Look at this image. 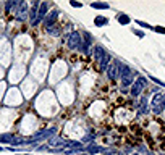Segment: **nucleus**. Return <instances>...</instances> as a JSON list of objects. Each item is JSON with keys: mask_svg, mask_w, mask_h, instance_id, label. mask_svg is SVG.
I'll return each mask as SVG.
<instances>
[{"mask_svg": "<svg viewBox=\"0 0 165 155\" xmlns=\"http://www.w3.org/2000/svg\"><path fill=\"white\" fill-rule=\"evenodd\" d=\"M121 65L123 63L120 62V60H117V58H113L112 62H110L109 68H107V76H109V79H117V78H120Z\"/></svg>", "mask_w": 165, "mask_h": 155, "instance_id": "obj_2", "label": "nucleus"}, {"mask_svg": "<svg viewBox=\"0 0 165 155\" xmlns=\"http://www.w3.org/2000/svg\"><path fill=\"white\" fill-rule=\"evenodd\" d=\"M165 108V94H155L152 99V112L155 115H160Z\"/></svg>", "mask_w": 165, "mask_h": 155, "instance_id": "obj_3", "label": "nucleus"}, {"mask_svg": "<svg viewBox=\"0 0 165 155\" xmlns=\"http://www.w3.org/2000/svg\"><path fill=\"white\" fill-rule=\"evenodd\" d=\"M105 53L107 52H105V48L102 47V45H94V47H92V55H94V60L97 63L105 57Z\"/></svg>", "mask_w": 165, "mask_h": 155, "instance_id": "obj_6", "label": "nucleus"}, {"mask_svg": "<svg viewBox=\"0 0 165 155\" xmlns=\"http://www.w3.org/2000/svg\"><path fill=\"white\" fill-rule=\"evenodd\" d=\"M78 48H79L83 53H89V45L84 44V42H83V39H81V44H79V47H78Z\"/></svg>", "mask_w": 165, "mask_h": 155, "instance_id": "obj_16", "label": "nucleus"}, {"mask_svg": "<svg viewBox=\"0 0 165 155\" xmlns=\"http://www.w3.org/2000/svg\"><path fill=\"white\" fill-rule=\"evenodd\" d=\"M70 5L74 8H83V4H81V2H76V0H70Z\"/></svg>", "mask_w": 165, "mask_h": 155, "instance_id": "obj_18", "label": "nucleus"}, {"mask_svg": "<svg viewBox=\"0 0 165 155\" xmlns=\"http://www.w3.org/2000/svg\"><path fill=\"white\" fill-rule=\"evenodd\" d=\"M155 32H160V34H165V28H160V26H157V28H154Z\"/></svg>", "mask_w": 165, "mask_h": 155, "instance_id": "obj_20", "label": "nucleus"}, {"mask_svg": "<svg viewBox=\"0 0 165 155\" xmlns=\"http://www.w3.org/2000/svg\"><path fill=\"white\" fill-rule=\"evenodd\" d=\"M133 32H134L136 36H139V37H143V36H144V32H143V31H133Z\"/></svg>", "mask_w": 165, "mask_h": 155, "instance_id": "obj_21", "label": "nucleus"}, {"mask_svg": "<svg viewBox=\"0 0 165 155\" xmlns=\"http://www.w3.org/2000/svg\"><path fill=\"white\" fill-rule=\"evenodd\" d=\"M67 39H68L67 45H68V48H70V50H76V48L79 47V44H81V34L78 31H73Z\"/></svg>", "mask_w": 165, "mask_h": 155, "instance_id": "obj_5", "label": "nucleus"}, {"mask_svg": "<svg viewBox=\"0 0 165 155\" xmlns=\"http://www.w3.org/2000/svg\"><path fill=\"white\" fill-rule=\"evenodd\" d=\"M146 87H147V79H146V78H143V76H139V78H138V79L133 83V86H131V95L138 97L144 89H146Z\"/></svg>", "mask_w": 165, "mask_h": 155, "instance_id": "obj_4", "label": "nucleus"}, {"mask_svg": "<svg viewBox=\"0 0 165 155\" xmlns=\"http://www.w3.org/2000/svg\"><path fill=\"white\" fill-rule=\"evenodd\" d=\"M120 155H123V154H120Z\"/></svg>", "mask_w": 165, "mask_h": 155, "instance_id": "obj_23", "label": "nucleus"}, {"mask_svg": "<svg viewBox=\"0 0 165 155\" xmlns=\"http://www.w3.org/2000/svg\"><path fill=\"white\" fill-rule=\"evenodd\" d=\"M110 62H112V57H110V53H105V57H104V58H102L100 62L97 63V65H99V71H105V69L109 68Z\"/></svg>", "mask_w": 165, "mask_h": 155, "instance_id": "obj_7", "label": "nucleus"}, {"mask_svg": "<svg viewBox=\"0 0 165 155\" xmlns=\"http://www.w3.org/2000/svg\"><path fill=\"white\" fill-rule=\"evenodd\" d=\"M143 155H152V154H151V152H146V150H144V152H143Z\"/></svg>", "mask_w": 165, "mask_h": 155, "instance_id": "obj_22", "label": "nucleus"}, {"mask_svg": "<svg viewBox=\"0 0 165 155\" xmlns=\"http://www.w3.org/2000/svg\"><path fill=\"white\" fill-rule=\"evenodd\" d=\"M107 23H109V20H107L105 16H95V20H94L95 26H105Z\"/></svg>", "mask_w": 165, "mask_h": 155, "instance_id": "obj_12", "label": "nucleus"}, {"mask_svg": "<svg viewBox=\"0 0 165 155\" xmlns=\"http://www.w3.org/2000/svg\"><path fill=\"white\" fill-rule=\"evenodd\" d=\"M134 74L136 73L130 68L128 65H121V69H120V78H121V86L128 87L134 83Z\"/></svg>", "mask_w": 165, "mask_h": 155, "instance_id": "obj_1", "label": "nucleus"}, {"mask_svg": "<svg viewBox=\"0 0 165 155\" xmlns=\"http://www.w3.org/2000/svg\"><path fill=\"white\" fill-rule=\"evenodd\" d=\"M88 152H89V154H92V155H94V154H100V152H102V149H100V147H97V145H91V147L88 149Z\"/></svg>", "mask_w": 165, "mask_h": 155, "instance_id": "obj_17", "label": "nucleus"}, {"mask_svg": "<svg viewBox=\"0 0 165 155\" xmlns=\"http://www.w3.org/2000/svg\"><path fill=\"white\" fill-rule=\"evenodd\" d=\"M46 11H47V4H42L41 5V10H39V15H37V20H36V23H39V21L44 18V15H46ZM34 23V24H36Z\"/></svg>", "mask_w": 165, "mask_h": 155, "instance_id": "obj_13", "label": "nucleus"}, {"mask_svg": "<svg viewBox=\"0 0 165 155\" xmlns=\"http://www.w3.org/2000/svg\"><path fill=\"white\" fill-rule=\"evenodd\" d=\"M117 20H118V23H120V24H125V26L131 23V18L128 16V15H125V13L118 15V16H117Z\"/></svg>", "mask_w": 165, "mask_h": 155, "instance_id": "obj_11", "label": "nucleus"}, {"mask_svg": "<svg viewBox=\"0 0 165 155\" xmlns=\"http://www.w3.org/2000/svg\"><path fill=\"white\" fill-rule=\"evenodd\" d=\"M136 23L139 24V26H143V28H147V29H151V28H152L151 24H147V23H144V21H136Z\"/></svg>", "mask_w": 165, "mask_h": 155, "instance_id": "obj_19", "label": "nucleus"}, {"mask_svg": "<svg viewBox=\"0 0 165 155\" xmlns=\"http://www.w3.org/2000/svg\"><path fill=\"white\" fill-rule=\"evenodd\" d=\"M62 144H65V142H63V139L58 137V136L50 139V145H53V147H57V145H62Z\"/></svg>", "mask_w": 165, "mask_h": 155, "instance_id": "obj_14", "label": "nucleus"}, {"mask_svg": "<svg viewBox=\"0 0 165 155\" xmlns=\"http://www.w3.org/2000/svg\"><path fill=\"white\" fill-rule=\"evenodd\" d=\"M57 18H58V10L50 11V15L47 16V20H46V28H47V29H49V28H52V26H53V23L57 21Z\"/></svg>", "mask_w": 165, "mask_h": 155, "instance_id": "obj_8", "label": "nucleus"}, {"mask_svg": "<svg viewBox=\"0 0 165 155\" xmlns=\"http://www.w3.org/2000/svg\"><path fill=\"white\" fill-rule=\"evenodd\" d=\"M149 113V105H147V97H143L139 103V115H146Z\"/></svg>", "mask_w": 165, "mask_h": 155, "instance_id": "obj_9", "label": "nucleus"}, {"mask_svg": "<svg viewBox=\"0 0 165 155\" xmlns=\"http://www.w3.org/2000/svg\"><path fill=\"white\" fill-rule=\"evenodd\" d=\"M83 37H84V41H83L84 44H88V45H92V36L89 34L88 31H84V32H83Z\"/></svg>", "mask_w": 165, "mask_h": 155, "instance_id": "obj_15", "label": "nucleus"}, {"mask_svg": "<svg viewBox=\"0 0 165 155\" xmlns=\"http://www.w3.org/2000/svg\"><path fill=\"white\" fill-rule=\"evenodd\" d=\"M92 8H95V10H109V4H105V2H92L91 4Z\"/></svg>", "mask_w": 165, "mask_h": 155, "instance_id": "obj_10", "label": "nucleus"}]
</instances>
